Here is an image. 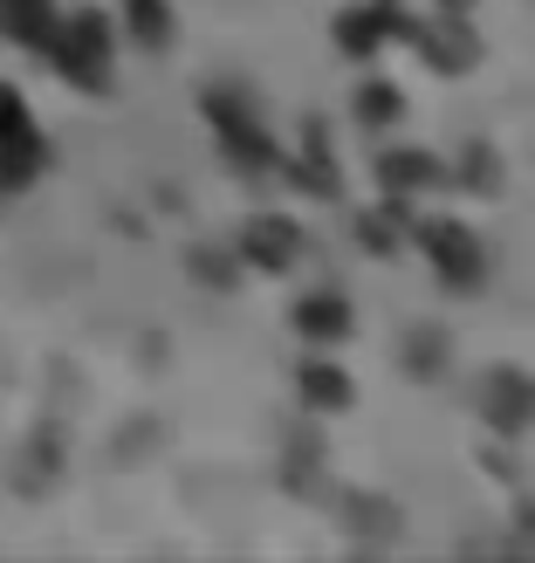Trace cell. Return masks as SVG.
Masks as SVG:
<instances>
[{
    "mask_svg": "<svg viewBox=\"0 0 535 563\" xmlns=\"http://www.w3.org/2000/svg\"><path fill=\"white\" fill-rule=\"evenodd\" d=\"M42 55H48V63L76 82V90H103V82H110V21H103L97 8L63 14Z\"/></svg>",
    "mask_w": 535,
    "mask_h": 563,
    "instance_id": "obj_1",
    "label": "cell"
},
{
    "mask_svg": "<svg viewBox=\"0 0 535 563\" xmlns=\"http://www.w3.org/2000/svg\"><path fill=\"white\" fill-rule=\"evenodd\" d=\"M207 118H213V137H220V152H227V165H241V173H268L281 158L247 90H207Z\"/></svg>",
    "mask_w": 535,
    "mask_h": 563,
    "instance_id": "obj_2",
    "label": "cell"
},
{
    "mask_svg": "<svg viewBox=\"0 0 535 563\" xmlns=\"http://www.w3.org/2000/svg\"><path fill=\"white\" fill-rule=\"evenodd\" d=\"M412 241H419V255L433 262V275H439L454 296H481V282H488V247H481V234H473V228H460V220H419Z\"/></svg>",
    "mask_w": 535,
    "mask_h": 563,
    "instance_id": "obj_3",
    "label": "cell"
},
{
    "mask_svg": "<svg viewBox=\"0 0 535 563\" xmlns=\"http://www.w3.org/2000/svg\"><path fill=\"white\" fill-rule=\"evenodd\" d=\"M481 419L501 433V440H522L535 427V378L522 372V364H494V372L481 378Z\"/></svg>",
    "mask_w": 535,
    "mask_h": 563,
    "instance_id": "obj_4",
    "label": "cell"
},
{
    "mask_svg": "<svg viewBox=\"0 0 535 563\" xmlns=\"http://www.w3.org/2000/svg\"><path fill=\"white\" fill-rule=\"evenodd\" d=\"M289 323H296V336L302 344H316V351H336L350 336V302H344V289H302L296 296V309H289Z\"/></svg>",
    "mask_w": 535,
    "mask_h": 563,
    "instance_id": "obj_5",
    "label": "cell"
},
{
    "mask_svg": "<svg viewBox=\"0 0 535 563\" xmlns=\"http://www.w3.org/2000/svg\"><path fill=\"white\" fill-rule=\"evenodd\" d=\"M296 255H302V228H296V220L255 213V220L241 228V262H247V268L281 275V268H296Z\"/></svg>",
    "mask_w": 535,
    "mask_h": 563,
    "instance_id": "obj_6",
    "label": "cell"
},
{
    "mask_svg": "<svg viewBox=\"0 0 535 563\" xmlns=\"http://www.w3.org/2000/svg\"><path fill=\"white\" fill-rule=\"evenodd\" d=\"M391 35H412V21H399V8H391V0L350 8L344 21H336V48H344V55H378Z\"/></svg>",
    "mask_w": 535,
    "mask_h": 563,
    "instance_id": "obj_7",
    "label": "cell"
},
{
    "mask_svg": "<svg viewBox=\"0 0 535 563\" xmlns=\"http://www.w3.org/2000/svg\"><path fill=\"white\" fill-rule=\"evenodd\" d=\"M296 391H302L309 412H344V406L357 399V385H350V372H344L336 357H309V364H296Z\"/></svg>",
    "mask_w": 535,
    "mask_h": 563,
    "instance_id": "obj_8",
    "label": "cell"
},
{
    "mask_svg": "<svg viewBox=\"0 0 535 563\" xmlns=\"http://www.w3.org/2000/svg\"><path fill=\"white\" fill-rule=\"evenodd\" d=\"M378 179H384V200H405V192L446 186V165L433 152H384L378 158Z\"/></svg>",
    "mask_w": 535,
    "mask_h": 563,
    "instance_id": "obj_9",
    "label": "cell"
},
{
    "mask_svg": "<svg viewBox=\"0 0 535 563\" xmlns=\"http://www.w3.org/2000/svg\"><path fill=\"white\" fill-rule=\"evenodd\" d=\"M55 0H0V27H8L14 42H27V48H48V35H55Z\"/></svg>",
    "mask_w": 535,
    "mask_h": 563,
    "instance_id": "obj_10",
    "label": "cell"
},
{
    "mask_svg": "<svg viewBox=\"0 0 535 563\" xmlns=\"http://www.w3.org/2000/svg\"><path fill=\"white\" fill-rule=\"evenodd\" d=\"M0 152H48L42 131H35V110L21 103V90L0 82Z\"/></svg>",
    "mask_w": 535,
    "mask_h": 563,
    "instance_id": "obj_11",
    "label": "cell"
},
{
    "mask_svg": "<svg viewBox=\"0 0 535 563\" xmlns=\"http://www.w3.org/2000/svg\"><path fill=\"white\" fill-rule=\"evenodd\" d=\"M124 27L137 48H165L172 42V0H124Z\"/></svg>",
    "mask_w": 535,
    "mask_h": 563,
    "instance_id": "obj_12",
    "label": "cell"
},
{
    "mask_svg": "<svg viewBox=\"0 0 535 563\" xmlns=\"http://www.w3.org/2000/svg\"><path fill=\"white\" fill-rule=\"evenodd\" d=\"M399 90H391V82H357V90H350V118L364 124V131H391V124H399Z\"/></svg>",
    "mask_w": 535,
    "mask_h": 563,
    "instance_id": "obj_13",
    "label": "cell"
},
{
    "mask_svg": "<svg viewBox=\"0 0 535 563\" xmlns=\"http://www.w3.org/2000/svg\"><path fill=\"white\" fill-rule=\"evenodd\" d=\"M439 364H446V330H433V323L405 330V372L412 378H439Z\"/></svg>",
    "mask_w": 535,
    "mask_h": 563,
    "instance_id": "obj_14",
    "label": "cell"
}]
</instances>
